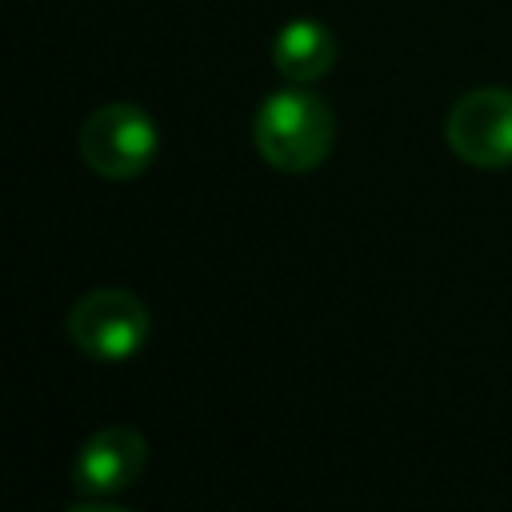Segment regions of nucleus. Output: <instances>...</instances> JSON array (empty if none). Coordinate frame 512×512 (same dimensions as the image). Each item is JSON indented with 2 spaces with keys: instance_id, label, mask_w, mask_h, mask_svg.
Segmentation results:
<instances>
[{
  "instance_id": "nucleus-3",
  "label": "nucleus",
  "mask_w": 512,
  "mask_h": 512,
  "mask_svg": "<svg viewBox=\"0 0 512 512\" xmlns=\"http://www.w3.org/2000/svg\"><path fill=\"white\" fill-rule=\"evenodd\" d=\"M156 148H160L156 120L144 108L124 104V100L100 104L96 112H88L80 128V156L104 180L140 176L156 160Z\"/></svg>"
},
{
  "instance_id": "nucleus-6",
  "label": "nucleus",
  "mask_w": 512,
  "mask_h": 512,
  "mask_svg": "<svg viewBox=\"0 0 512 512\" xmlns=\"http://www.w3.org/2000/svg\"><path fill=\"white\" fill-rule=\"evenodd\" d=\"M332 60H336V40H332V32H328L320 20H312V16L288 20V24L276 32V40H272V64H276V72H280L284 80H292V84H312V80H320V76L332 68Z\"/></svg>"
},
{
  "instance_id": "nucleus-1",
  "label": "nucleus",
  "mask_w": 512,
  "mask_h": 512,
  "mask_svg": "<svg viewBox=\"0 0 512 512\" xmlns=\"http://www.w3.org/2000/svg\"><path fill=\"white\" fill-rule=\"evenodd\" d=\"M336 136L332 108L304 84L272 92L252 116V140L276 172H312L328 160Z\"/></svg>"
},
{
  "instance_id": "nucleus-4",
  "label": "nucleus",
  "mask_w": 512,
  "mask_h": 512,
  "mask_svg": "<svg viewBox=\"0 0 512 512\" xmlns=\"http://www.w3.org/2000/svg\"><path fill=\"white\" fill-rule=\"evenodd\" d=\"M448 148L472 168L512 164V88L488 84L464 92L444 120Z\"/></svg>"
},
{
  "instance_id": "nucleus-2",
  "label": "nucleus",
  "mask_w": 512,
  "mask_h": 512,
  "mask_svg": "<svg viewBox=\"0 0 512 512\" xmlns=\"http://www.w3.org/2000/svg\"><path fill=\"white\" fill-rule=\"evenodd\" d=\"M68 336L72 344L104 364H120L132 360L148 332H152V316L144 308V300L128 288H92L84 292L72 308H68Z\"/></svg>"
},
{
  "instance_id": "nucleus-5",
  "label": "nucleus",
  "mask_w": 512,
  "mask_h": 512,
  "mask_svg": "<svg viewBox=\"0 0 512 512\" xmlns=\"http://www.w3.org/2000/svg\"><path fill=\"white\" fill-rule=\"evenodd\" d=\"M144 464H148V440L128 424H112V428L92 432L80 444L76 464H72V488L100 500V496L132 488Z\"/></svg>"
}]
</instances>
